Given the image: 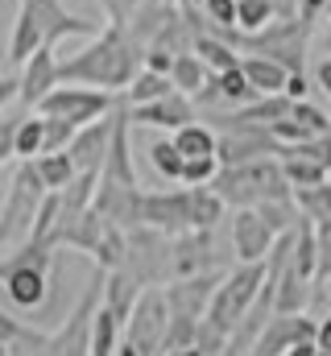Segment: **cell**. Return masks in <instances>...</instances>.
Here are the masks:
<instances>
[{
  "label": "cell",
  "instance_id": "6da1fadb",
  "mask_svg": "<svg viewBox=\"0 0 331 356\" xmlns=\"http://www.w3.org/2000/svg\"><path fill=\"white\" fill-rule=\"evenodd\" d=\"M145 67V46L129 33L124 21H108L91 46H83L79 54H71L67 63H58L63 83H83V88H104L120 91L137 79V71Z\"/></svg>",
  "mask_w": 331,
  "mask_h": 356
},
{
  "label": "cell",
  "instance_id": "7a4b0ae2",
  "mask_svg": "<svg viewBox=\"0 0 331 356\" xmlns=\"http://www.w3.org/2000/svg\"><path fill=\"white\" fill-rule=\"evenodd\" d=\"M50 269H54V249L25 241L17 253L0 261V290L17 311H42L50 294Z\"/></svg>",
  "mask_w": 331,
  "mask_h": 356
},
{
  "label": "cell",
  "instance_id": "3957f363",
  "mask_svg": "<svg viewBox=\"0 0 331 356\" xmlns=\"http://www.w3.org/2000/svg\"><path fill=\"white\" fill-rule=\"evenodd\" d=\"M224 203L236 211V207H261L269 199H290L294 186L286 182V170H282V158H257V162H245V166H220V175L211 182Z\"/></svg>",
  "mask_w": 331,
  "mask_h": 356
},
{
  "label": "cell",
  "instance_id": "277c9868",
  "mask_svg": "<svg viewBox=\"0 0 331 356\" xmlns=\"http://www.w3.org/2000/svg\"><path fill=\"white\" fill-rule=\"evenodd\" d=\"M261 286H265V261H241L236 269L224 273V282H220V290H216L203 319L211 327H220L224 336H232L245 323V315L252 311V302L261 298Z\"/></svg>",
  "mask_w": 331,
  "mask_h": 356
},
{
  "label": "cell",
  "instance_id": "5b68a950",
  "mask_svg": "<svg viewBox=\"0 0 331 356\" xmlns=\"http://www.w3.org/2000/svg\"><path fill=\"white\" fill-rule=\"evenodd\" d=\"M46 195H50V191H46V182H42V175H38L33 158L21 162L17 175H13V182H8L4 207H0V249H4L8 241H29L33 220H38Z\"/></svg>",
  "mask_w": 331,
  "mask_h": 356
},
{
  "label": "cell",
  "instance_id": "8992f818",
  "mask_svg": "<svg viewBox=\"0 0 331 356\" xmlns=\"http://www.w3.org/2000/svg\"><path fill=\"white\" fill-rule=\"evenodd\" d=\"M116 104H120V95H116V91L83 88V83H58V88H54L42 104H38V108H33V112H42V116H58V120H71L75 129H83V124H91V120L108 116Z\"/></svg>",
  "mask_w": 331,
  "mask_h": 356
},
{
  "label": "cell",
  "instance_id": "52a82bcc",
  "mask_svg": "<svg viewBox=\"0 0 331 356\" xmlns=\"http://www.w3.org/2000/svg\"><path fill=\"white\" fill-rule=\"evenodd\" d=\"M166 327H170V302H166L162 286H145L129 323H124V340L141 356H166Z\"/></svg>",
  "mask_w": 331,
  "mask_h": 356
},
{
  "label": "cell",
  "instance_id": "ba28073f",
  "mask_svg": "<svg viewBox=\"0 0 331 356\" xmlns=\"http://www.w3.org/2000/svg\"><path fill=\"white\" fill-rule=\"evenodd\" d=\"M170 249H174V236H166L158 228H133L129 232V257H124V269L141 282V286H166L174 277L170 269Z\"/></svg>",
  "mask_w": 331,
  "mask_h": 356
},
{
  "label": "cell",
  "instance_id": "9c48e42d",
  "mask_svg": "<svg viewBox=\"0 0 331 356\" xmlns=\"http://www.w3.org/2000/svg\"><path fill=\"white\" fill-rule=\"evenodd\" d=\"M141 224L158 228L166 236H182L191 232V191L174 186V191H145L141 195Z\"/></svg>",
  "mask_w": 331,
  "mask_h": 356
},
{
  "label": "cell",
  "instance_id": "30bf717a",
  "mask_svg": "<svg viewBox=\"0 0 331 356\" xmlns=\"http://www.w3.org/2000/svg\"><path fill=\"white\" fill-rule=\"evenodd\" d=\"M224 282V269H207V273H191V277H174L166 282V302H170V315H186V319H203L216 290Z\"/></svg>",
  "mask_w": 331,
  "mask_h": 356
},
{
  "label": "cell",
  "instance_id": "8fae6325",
  "mask_svg": "<svg viewBox=\"0 0 331 356\" xmlns=\"http://www.w3.org/2000/svg\"><path fill=\"white\" fill-rule=\"evenodd\" d=\"M21 4L38 17V25H42V33H46V46H58L63 38H95V33H99V21H95V17L67 13L63 0H21Z\"/></svg>",
  "mask_w": 331,
  "mask_h": 356
},
{
  "label": "cell",
  "instance_id": "7c38bea8",
  "mask_svg": "<svg viewBox=\"0 0 331 356\" xmlns=\"http://www.w3.org/2000/svg\"><path fill=\"white\" fill-rule=\"evenodd\" d=\"M315 332H319V319H311V315H282V311H273V319L261 327V336H257V344H252V356H286L294 344H302V340H315Z\"/></svg>",
  "mask_w": 331,
  "mask_h": 356
},
{
  "label": "cell",
  "instance_id": "4fadbf2b",
  "mask_svg": "<svg viewBox=\"0 0 331 356\" xmlns=\"http://www.w3.org/2000/svg\"><path fill=\"white\" fill-rule=\"evenodd\" d=\"M277 232L265 224V216L257 207H236L232 211V249H236V261H265L269 249H273Z\"/></svg>",
  "mask_w": 331,
  "mask_h": 356
},
{
  "label": "cell",
  "instance_id": "5bb4252c",
  "mask_svg": "<svg viewBox=\"0 0 331 356\" xmlns=\"http://www.w3.org/2000/svg\"><path fill=\"white\" fill-rule=\"evenodd\" d=\"M129 124H133V116H129V104L120 99V104H116V124H112V145H108V158H104L99 182H112V186H137Z\"/></svg>",
  "mask_w": 331,
  "mask_h": 356
},
{
  "label": "cell",
  "instance_id": "9a60e30c",
  "mask_svg": "<svg viewBox=\"0 0 331 356\" xmlns=\"http://www.w3.org/2000/svg\"><path fill=\"white\" fill-rule=\"evenodd\" d=\"M129 116H133V124L166 129V133H178L182 124L199 120V116H195V99H191L186 91H170V95L154 99V104H137V108H129Z\"/></svg>",
  "mask_w": 331,
  "mask_h": 356
},
{
  "label": "cell",
  "instance_id": "2e32d148",
  "mask_svg": "<svg viewBox=\"0 0 331 356\" xmlns=\"http://www.w3.org/2000/svg\"><path fill=\"white\" fill-rule=\"evenodd\" d=\"M112 124H116V108L108 112V116H99V120H91V124H83L79 133H75V141H71V162H75V170H104V158H108V145H112Z\"/></svg>",
  "mask_w": 331,
  "mask_h": 356
},
{
  "label": "cell",
  "instance_id": "e0dca14e",
  "mask_svg": "<svg viewBox=\"0 0 331 356\" xmlns=\"http://www.w3.org/2000/svg\"><path fill=\"white\" fill-rule=\"evenodd\" d=\"M141 186H112V182H99L95 186V211L104 216V220H112L116 228H124V232H133V228H141Z\"/></svg>",
  "mask_w": 331,
  "mask_h": 356
},
{
  "label": "cell",
  "instance_id": "ac0fdd59",
  "mask_svg": "<svg viewBox=\"0 0 331 356\" xmlns=\"http://www.w3.org/2000/svg\"><path fill=\"white\" fill-rule=\"evenodd\" d=\"M170 269H174V277H191V273H207V269H216L211 232H207V228H191V232L174 236ZM174 277H170V282H174Z\"/></svg>",
  "mask_w": 331,
  "mask_h": 356
},
{
  "label": "cell",
  "instance_id": "d6986e66",
  "mask_svg": "<svg viewBox=\"0 0 331 356\" xmlns=\"http://www.w3.org/2000/svg\"><path fill=\"white\" fill-rule=\"evenodd\" d=\"M21 104H29V108H38L50 91L63 83V75H58V58H54V46H42L25 67H21Z\"/></svg>",
  "mask_w": 331,
  "mask_h": 356
},
{
  "label": "cell",
  "instance_id": "ffe728a7",
  "mask_svg": "<svg viewBox=\"0 0 331 356\" xmlns=\"http://www.w3.org/2000/svg\"><path fill=\"white\" fill-rule=\"evenodd\" d=\"M141 290H145V286H141L129 269H108V282H104V307H108L120 323H129V315H133Z\"/></svg>",
  "mask_w": 331,
  "mask_h": 356
},
{
  "label": "cell",
  "instance_id": "44dd1931",
  "mask_svg": "<svg viewBox=\"0 0 331 356\" xmlns=\"http://www.w3.org/2000/svg\"><path fill=\"white\" fill-rule=\"evenodd\" d=\"M241 71L248 75V83L257 88V95H277V91H286V79H290V71L277 58H269V54H245Z\"/></svg>",
  "mask_w": 331,
  "mask_h": 356
},
{
  "label": "cell",
  "instance_id": "7402d4cb",
  "mask_svg": "<svg viewBox=\"0 0 331 356\" xmlns=\"http://www.w3.org/2000/svg\"><path fill=\"white\" fill-rule=\"evenodd\" d=\"M170 137H174L182 158H216V149H220V133L211 124H203V120H191V124H182Z\"/></svg>",
  "mask_w": 331,
  "mask_h": 356
},
{
  "label": "cell",
  "instance_id": "603a6c76",
  "mask_svg": "<svg viewBox=\"0 0 331 356\" xmlns=\"http://www.w3.org/2000/svg\"><path fill=\"white\" fill-rule=\"evenodd\" d=\"M195 54H199V58L207 63V71H216V75L241 67V58H245V54H241L228 38H220V33H199V38H195Z\"/></svg>",
  "mask_w": 331,
  "mask_h": 356
},
{
  "label": "cell",
  "instance_id": "cb8c5ba5",
  "mask_svg": "<svg viewBox=\"0 0 331 356\" xmlns=\"http://www.w3.org/2000/svg\"><path fill=\"white\" fill-rule=\"evenodd\" d=\"M186 191H191V228H207L211 232L224 220V211H228L224 195L216 186H186Z\"/></svg>",
  "mask_w": 331,
  "mask_h": 356
},
{
  "label": "cell",
  "instance_id": "d4e9b609",
  "mask_svg": "<svg viewBox=\"0 0 331 356\" xmlns=\"http://www.w3.org/2000/svg\"><path fill=\"white\" fill-rule=\"evenodd\" d=\"M170 91H178L170 75H158V71L141 67V71H137V79L120 91V99H124L129 108H137V104H154V99H162V95H170Z\"/></svg>",
  "mask_w": 331,
  "mask_h": 356
},
{
  "label": "cell",
  "instance_id": "484cf974",
  "mask_svg": "<svg viewBox=\"0 0 331 356\" xmlns=\"http://www.w3.org/2000/svg\"><path fill=\"white\" fill-rule=\"evenodd\" d=\"M120 340H124V323L99 302V311L91 319V356H116Z\"/></svg>",
  "mask_w": 331,
  "mask_h": 356
},
{
  "label": "cell",
  "instance_id": "4316f807",
  "mask_svg": "<svg viewBox=\"0 0 331 356\" xmlns=\"http://www.w3.org/2000/svg\"><path fill=\"white\" fill-rule=\"evenodd\" d=\"M307 302H311V282L298 277L294 269L286 266L282 282H277V294H273V311H282V315H298V311H307Z\"/></svg>",
  "mask_w": 331,
  "mask_h": 356
},
{
  "label": "cell",
  "instance_id": "83f0119b",
  "mask_svg": "<svg viewBox=\"0 0 331 356\" xmlns=\"http://www.w3.org/2000/svg\"><path fill=\"white\" fill-rule=\"evenodd\" d=\"M290 108H294V99H290L286 91H277V95H261V99H252V104L241 108L236 116H241V120H252V124L273 129L277 120H286V116H290Z\"/></svg>",
  "mask_w": 331,
  "mask_h": 356
},
{
  "label": "cell",
  "instance_id": "f1b7e54d",
  "mask_svg": "<svg viewBox=\"0 0 331 356\" xmlns=\"http://www.w3.org/2000/svg\"><path fill=\"white\" fill-rule=\"evenodd\" d=\"M17 162H29V158H38L42 149H46V116L42 112H33V116H21L17 120Z\"/></svg>",
  "mask_w": 331,
  "mask_h": 356
},
{
  "label": "cell",
  "instance_id": "f546056e",
  "mask_svg": "<svg viewBox=\"0 0 331 356\" xmlns=\"http://www.w3.org/2000/svg\"><path fill=\"white\" fill-rule=\"evenodd\" d=\"M33 166H38L42 182H46V191H63V186H71L75 175H79L67 149H63V154H38V158H33Z\"/></svg>",
  "mask_w": 331,
  "mask_h": 356
},
{
  "label": "cell",
  "instance_id": "4dcf8cb0",
  "mask_svg": "<svg viewBox=\"0 0 331 356\" xmlns=\"http://www.w3.org/2000/svg\"><path fill=\"white\" fill-rule=\"evenodd\" d=\"M207 63L195 54V50H182L178 58H174V71H170V79H174V88L178 91H186V95H195V91L207 83Z\"/></svg>",
  "mask_w": 331,
  "mask_h": 356
},
{
  "label": "cell",
  "instance_id": "1f68e13d",
  "mask_svg": "<svg viewBox=\"0 0 331 356\" xmlns=\"http://www.w3.org/2000/svg\"><path fill=\"white\" fill-rule=\"evenodd\" d=\"M150 166L166 178V182H182V170H186V158L178 154V145H174V137H158L154 145H150Z\"/></svg>",
  "mask_w": 331,
  "mask_h": 356
},
{
  "label": "cell",
  "instance_id": "d6a6232c",
  "mask_svg": "<svg viewBox=\"0 0 331 356\" xmlns=\"http://www.w3.org/2000/svg\"><path fill=\"white\" fill-rule=\"evenodd\" d=\"M294 203H298V211H302L307 220H315V224L331 220V178L328 182H319V186H302V191H294Z\"/></svg>",
  "mask_w": 331,
  "mask_h": 356
},
{
  "label": "cell",
  "instance_id": "836d02e7",
  "mask_svg": "<svg viewBox=\"0 0 331 356\" xmlns=\"http://www.w3.org/2000/svg\"><path fill=\"white\" fill-rule=\"evenodd\" d=\"M220 99L228 104V108H248L252 99H261L257 88L248 83V75L241 67H232V71H220Z\"/></svg>",
  "mask_w": 331,
  "mask_h": 356
},
{
  "label": "cell",
  "instance_id": "e575fe53",
  "mask_svg": "<svg viewBox=\"0 0 331 356\" xmlns=\"http://www.w3.org/2000/svg\"><path fill=\"white\" fill-rule=\"evenodd\" d=\"M261 216H265V224L277 232V236H286V232H294L298 228V220H302V211H298V203H294V195L290 199H269V203H261L257 207Z\"/></svg>",
  "mask_w": 331,
  "mask_h": 356
},
{
  "label": "cell",
  "instance_id": "d590c367",
  "mask_svg": "<svg viewBox=\"0 0 331 356\" xmlns=\"http://www.w3.org/2000/svg\"><path fill=\"white\" fill-rule=\"evenodd\" d=\"M282 170H286V182L294 186V191H302V186H319V182H328L331 170H323L319 162H311V158H282Z\"/></svg>",
  "mask_w": 331,
  "mask_h": 356
},
{
  "label": "cell",
  "instance_id": "8d00e7d4",
  "mask_svg": "<svg viewBox=\"0 0 331 356\" xmlns=\"http://www.w3.org/2000/svg\"><path fill=\"white\" fill-rule=\"evenodd\" d=\"M199 323H203V319L170 315V327H166V353H178V348H195V344H199Z\"/></svg>",
  "mask_w": 331,
  "mask_h": 356
},
{
  "label": "cell",
  "instance_id": "74e56055",
  "mask_svg": "<svg viewBox=\"0 0 331 356\" xmlns=\"http://www.w3.org/2000/svg\"><path fill=\"white\" fill-rule=\"evenodd\" d=\"M290 120H298L311 137H319V133H331V116L323 108H315L311 99H294V108H290Z\"/></svg>",
  "mask_w": 331,
  "mask_h": 356
},
{
  "label": "cell",
  "instance_id": "f35d334b",
  "mask_svg": "<svg viewBox=\"0 0 331 356\" xmlns=\"http://www.w3.org/2000/svg\"><path fill=\"white\" fill-rule=\"evenodd\" d=\"M75 124L71 120H58V116H46V149L42 154H63V149H71V141H75Z\"/></svg>",
  "mask_w": 331,
  "mask_h": 356
},
{
  "label": "cell",
  "instance_id": "ab89813d",
  "mask_svg": "<svg viewBox=\"0 0 331 356\" xmlns=\"http://www.w3.org/2000/svg\"><path fill=\"white\" fill-rule=\"evenodd\" d=\"M216 175H220V158H186L182 186H211Z\"/></svg>",
  "mask_w": 331,
  "mask_h": 356
},
{
  "label": "cell",
  "instance_id": "60d3db41",
  "mask_svg": "<svg viewBox=\"0 0 331 356\" xmlns=\"http://www.w3.org/2000/svg\"><path fill=\"white\" fill-rule=\"evenodd\" d=\"M315 241H319V277L315 282H328L331 277V220L315 224Z\"/></svg>",
  "mask_w": 331,
  "mask_h": 356
},
{
  "label": "cell",
  "instance_id": "b9f144b4",
  "mask_svg": "<svg viewBox=\"0 0 331 356\" xmlns=\"http://www.w3.org/2000/svg\"><path fill=\"white\" fill-rule=\"evenodd\" d=\"M174 50H166V46H145V67L150 71H158V75H170L174 71Z\"/></svg>",
  "mask_w": 331,
  "mask_h": 356
},
{
  "label": "cell",
  "instance_id": "7bdbcfd3",
  "mask_svg": "<svg viewBox=\"0 0 331 356\" xmlns=\"http://www.w3.org/2000/svg\"><path fill=\"white\" fill-rule=\"evenodd\" d=\"M13 137H17V120H8V124H4V133H0V166L17 158V141H13Z\"/></svg>",
  "mask_w": 331,
  "mask_h": 356
},
{
  "label": "cell",
  "instance_id": "ee69618b",
  "mask_svg": "<svg viewBox=\"0 0 331 356\" xmlns=\"http://www.w3.org/2000/svg\"><path fill=\"white\" fill-rule=\"evenodd\" d=\"M13 99H21V79H17V75H0V112H4Z\"/></svg>",
  "mask_w": 331,
  "mask_h": 356
},
{
  "label": "cell",
  "instance_id": "f6af8a7d",
  "mask_svg": "<svg viewBox=\"0 0 331 356\" xmlns=\"http://www.w3.org/2000/svg\"><path fill=\"white\" fill-rule=\"evenodd\" d=\"M286 95H290V99H307V71H290V79H286Z\"/></svg>",
  "mask_w": 331,
  "mask_h": 356
},
{
  "label": "cell",
  "instance_id": "bcb514c9",
  "mask_svg": "<svg viewBox=\"0 0 331 356\" xmlns=\"http://www.w3.org/2000/svg\"><path fill=\"white\" fill-rule=\"evenodd\" d=\"M315 83H319V91H323V95L331 99V54L315 63Z\"/></svg>",
  "mask_w": 331,
  "mask_h": 356
},
{
  "label": "cell",
  "instance_id": "7dc6e473",
  "mask_svg": "<svg viewBox=\"0 0 331 356\" xmlns=\"http://www.w3.org/2000/svg\"><path fill=\"white\" fill-rule=\"evenodd\" d=\"M323 8H331V0H298V17L302 21H315Z\"/></svg>",
  "mask_w": 331,
  "mask_h": 356
},
{
  "label": "cell",
  "instance_id": "c3c4849f",
  "mask_svg": "<svg viewBox=\"0 0 331 356\" xmlns=\"http://www.w3.org/2000/svg\"><path fill=\"white\" fill-rule=\"evenodd\" d=\"M315 344H319V353L331 356V311L319 319V332H315Z\"/></svg>",
  "mask_w": 331,
  "mask_h": 356
},
{
  "label": "cell",
  "instance_id": "681fc988",
  "mask_svg": "<svg viewBox=\"0 0 331 356\" xmlns=\"http://www.w3.org/2000/svg\"><path fill=\"white\" fill-rule=\"evenodd\" d=\"M166 356H203L199 348H178V353H166Z\"/></svg>",
  "mask_w": 331,
  "mask_h": 356
},
{
  "label": "cell",
  "instance_id": "f907efd6",
  "mask_svg": "<svg viewBox=\"0 0 331 356\" xmlns=\"http://www.w3.org/2000/svg\"><path fill=\"white\" fill-rule=\"evenodd\" d=\"M211 356H241V348H232V344H228V348H220V353H211Z\"/></svg>",
  "mask_w": 331,
  "mask_h": 356
},
{
  "label": "cell",
  "instance_id": "816d5d0a",
  "mask_svg": "<svg viewBox=\"0 0 331 356\" xmlns=\"http://www.w3.org/2000/svg\"><path fill=\"white\" fill-rule=\"evenodd\" d=\"M323 50L331 54V21H328V33H323Z\"/></svg>",
  "mask_w": 331,
  "mask_h": 356
},
{
  "label": "cell",
  "instance_id": "f5cc1de1",
  "mask_svg": "<svg viewBox=\"0 0 331 356\" xmlns=\"http://www.w3.org/2000/svg\"><path fill=\"white\" fill-rule=\"evenodd\" d=\"M0 356H8V344H0Z\"/></svg>",
  "mask_w": 331,
  "mask_h": 356
},
{
  "label": "cell",
  "instance_id": "db71d44e",
  "mask_svg": "<svg viewBox=\"0 0 331 356\" xmlns=\"http://www.w3.org/2000/svg\"><path fill=\"white\" fill-rule=\"evenodd\" d=\"M4 124H8V120H0V133H4Z\"/></svg>",
  "mask_w": 331,
  "mask_h": 356
},
{
  "label": "cell",
  "instance_id": "11a10c76",
  "mask_svg": "<svg viewBox=\"0 0 331 356\" xmlns=\"http://www.w3.org/2000/svg\"><path fill=\"white\" fill-rule=\"evenodd\" d=\"M319 356H328V353H319Z\"/></svg>",
  "mask_w": 331,
  "mask_h": 356
}]
</instances>
